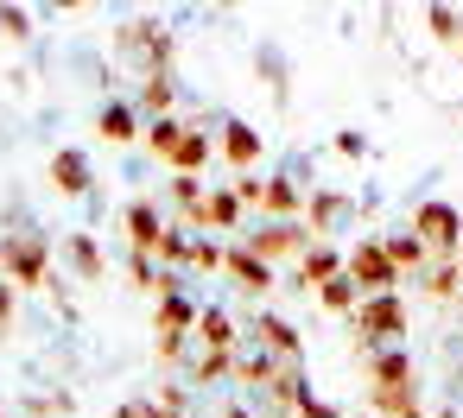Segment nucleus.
I'll use <instances>...</instances> for the list:
<instances>
[{"mask_svg":"<svg viewBox=\"0 0 463 418\" xmlns=\"http://www.w3.org/2000/svg\"><path fill=\"white\" fill-rule=\"evenodd\" d=\"M248 254H260L267 266L273 260H292V254H305L311 247V228L305 222H260V228H248V241H241Z\"/></svg>","mask_w":463,"mask_h":418,"instance_id":"nucleus-5","label":"nucleus"},{"mask_svg":"<svg viewBox=\"0 0 463 418\" xmlns=\"http://www.w3.org/2000/svg\"><path fill=\"white\" fill-rule=\"evenodd\" d=\"M336 153H343V159H368V134L343 127V134H336Z\"/></svg>","mask_w":463,"mask_h":418,"instance_id":"nucleus-28","label":"nucleus"},{"mask_svg":"<svg viewBox=\"0 0 463 418\" xmlns=\"http://www.w3.org/2000/svg\"><path fill=\"white\" fill-rule=\"evenodd\" d=\"M330 279H343V254H336L330 241H311V247L298 254V285H305V292H324Z\"/></svg>","mask_w":463,"mask_h":418,"instance_id":"nucleus-13","label":"nucleus"},{"mask_svg":"<svg viewBox=\"0 0 463 418\" xmlns=\"http://www.w3.org/2000/svg\"><path fill=\"white\" fill-rule=\"evenodd\" d=\"M64 260L77 266V279H102L109 273V260H102V247H96V235H64Z\"/></svg>","mask_w":463,"mask_h":418,"instance_id":"nucleus-20","label":"nucleus"},{"mask_svg":"<svg viewBox=\"0 0 463 418\" xmlns=\"http://www.w3.org/2000/svg\"><path fill=\"white\" fill-rule=\"evenodd\" d=\"M172 102H178V83H172V70L146 77V83H140V96H134V108H140V115H153V121H165V115H172Z\"/></svg>","mask_w":463,"mask_h":418,"instance_id":"nucleus-19","label":"nucleus"},{"mask_svg":"<svg viewBox=\"0 0 463 418\" xmlns=\"http://www.w3.org/2000/svg\"><path fill=\"white\" fill-rule=\"evenodd\" d=\"M355 216H362V197H349V190H311V203H305V228H311V241H330V235H349L355 228Z\"/></svg>","mask_w":463,"mask_h":418,"instance_id":"nucleus-3","label":"nucleus"},{"mask_svg":"<svg viewBox=\"0 0 463 418\" xmlns=\"http://www.w3.org/2000/svg\"><path fill=\"white\" fill-rule=\"evenodd\" d=\"M425 26H431V39H463V14L457 7H425Z\"/></svg>","mask_w":463,"mask_h":418,"instance_id":"nucleus-26","label":"nucleus"},{"mask_svg":"<svg viewBox=\"0 0 463 418\" xmlns=\"http://www.w3.org/2000/svg\"><path fill=\"white\" fill-rule=\"evenodd\" d=\"M210 153H216V121H191V134L178 140V153L165 165H172V178H197L210 165Z\"/></svg>","mask_w":463,"mask_h":418,"instance_id":"nucleus-10","label":"nucleus"},{"mask_svg":"<svg viewBox=\"0 0 463 418\" xmlns=\"http://www.w3.org/2000/svg\"><path fill=\"white\" fill-rule=\"evenodd\" d=\"M165 235H172V216H165L159 203H134V209H128V241H134V254H159Z\"/></svg>","mask_w":463,"mask_h":418,"instance_id":"nucleus-12","label":"nucleus"},{"mask_svg":"<svg viewBox=\"0 0 463 418\" xmlns=\"http://www.w3.org/2000/svg\"><path fill=\"white\" fill-rule=\"evenodd\" d=\"M412 235L425 241V254L431 260H463V216H457V203H419L412 209Z\"/></svg>","mask_w":463,"mask_h":418,"instance_id":"nucleus-1","label":"nucleus"},{"mask_svg":"<svg viewBox=\"0 0 463 418\" xmlns=\"http://www.w3.org/2000/svg\"><path fill=\"white\" fill-rule=\"evenodd\" d=\"M381 247H387V260L400 266V279H406V273L419 279V273H425V260H431V254H425V241H419L412 228H400V235H381Z\"/></svg>","mask_w":463,"mask_h":418,"instance_id":"nucleus-18","label":"nucleus"},{"mask_svg":"<svg viewBox=\"0 0 463 418\" xmlns=\"http://www.w3.org/2000/svg\"><path fill=\"white\" fill-rule=\"evenodd\" d=\"M368 412L374 418H425L419 386H368Z\"/></svg>","mask_w":463,"mask_h":418,"instance_id":"nucleus-17","label":"nucleus"},{"mask_svg":"<svg viewBox=\"0 0 463 418\" xmlns=\"http://www.w3.org/2000/svg\"><path fill=\"white\" fill-rule=\"evenodd\" d=\"M14 330V279H0V336Z\"/></svg>","mask_w":463,"mask_h":418,"instance_id":"nucleus-29","label":"nucleus"},{"mask_svg":"<svg viewBox=\"0 0 463 418\" xmlns=\"http://www.w3.org/2000/svg\"><path fill=\"white\" fill-rule=\"evenodd\" d=\"M178 228H191V235H229V228H241V197H235V184H216V190L203 197V209H197L191 222H178Z\"/></svg>","mask_w":463,"mask_h":418,"instance_id":"nucleus-7","label":"nucleus"},{"mask_svg":"<svg viewBox=\"0 0 463 418\" xmlns=\"http://www.w3.org/2000/svg\"><path fill=\"white\" fill-rule=\"evenodd\" d=\"M362 361H368V386H412L406 342H374V348H362Z\"/></svg>","mask_w":463,"mask_h":418,"instance_id":"nucleus-8","label":"nucleus"},{"mask_svg":"<svg viewBox=\"0 0 463 418\" xmlns=\"http://www.w3.org/2000/svg\"><path fill=\"white\" fill-rule=\"evenodd\" d=\"M197 317H203V304H197L184 285H165V292H159V342L191 336V330H197Z\"/></svg>","mask_w":463,"mask_h":418,"instance_id":"nucleus-11","label":"nucleus"},{"mask_svg":"<svg viewBox=\"0 0 463 418\" xmlns=\"http://www.w3.org/2000/svg\"><path fill=\"white\" fill-rule=\"evenodd\" d=\"M216 153H222V159H229V165H235L241 178H248V172L260 165V153H267V140H260V134H254L248 121H222V134H216Z\"/></svg>","mask_w":463,"mask_h":418,"instance_id":"nucleus-9","label":"nucleus"},{"mask_svg":"<svg viewBox=\"0 0 463 418\" xmlns=\"http://www.w3.org/2000/svg\"><path fill=\"white\" fill-rule=\"evenodd\" d=\"M96 134H102L109 146H134V140H146V134H140V108H134V102H109V108L96 115Z\"/></svg>","mask_w":463,"mask_h":418,"instance_id":"nucleus-15","label":"nucleus"},{"mask_svg":"<svg viewBox=\"0 0 463 418\" xmlns=\"http://www.w3.org/2000/svg\"><path fill=\"white\" fill-rule=\"evenodd\" d=\"M355 336L374 348V342H406V298L400 292H381V298H362L355 311Z\"/></svg>","mask_w":463,"mask_h":418,"instance_id":"nucleus-4","label":"nucleus"},{"mask_svg":"<svg viewBox=\"0 0 463 418\" xmlns=\"http://www.w3.org/2000/svg\"><path fill=\"white\" fill-rule=\"evenodd\" d=\"M248 330H254V336H260V342H267L273 355H279V348H298V330H292L286 317H273V311H260V317H254Z\"/></svg>","mask_w":463,"mask_h":418,"instance_id":"nucleus-23","label":"nucleus"},{"mask_svg":"<svg viewBox=\"0 0 463 418\" xmlns=\"http://www.w3.org/2000/svg\"><path fill=\"white\" fill-rule=\"evenodd\" d=\"M317 304H324V311H336V317H355V311H362V285L343 273V279H330V285L317 292Z\"/></svg>","mask_w":463,"mask_h":418,"instance_id":"nucleus-22","label":"nucleus"},{"mask_svg":"<svg viewBox=\"0 0 463 418\" xmlns=\"http://www.w3.org/2000/svg\"><path fill=\"white\" fill-rule=\"evenodd\" d=\"M222 273L241 285V292H273L279 285V273L260 260V254H248V247H229V260H222Z\"/></svg>","mask_w":463,"mask_h":418,"instance_id":"nucleus-14","label":"nucleus"},{"mask_svg":"<svg viewBox=\"0 0 463 418\" xmlns=\"http://www.w3.org/2000/svg\"><path fill=\"white\" fill-rule=\"evenodd\" d=\"M343 273L362 285V298H381V292H400V266L387 260V247H381V235H368V241H355L349 254H343Z\"/></svg>","mask_w":463,"mask_h":418,"instance_id":"nucleus-2","label":"nucleus"},{"mask_svg":"<svg viewBox=\"0 0 463 418\" xmlns=\"http://www.w3.org/2000/svg\"><path fill=\"white\" fill-rule=\"evenodd\" d=\"M0 418H7V412H0Z\"/></svg>","mask_w":463,"mask_h":418,"instance_id":"nucleus-31","label":"nucleus"},{"mask_svg":"<svg viewBox=\"0 0 463 418\" xmlns=\"http://www.w3.org/2000/svg\"><path fill=\"white\" fill-rule=\"evenodd\" d=\"M45 235H7L0 241V266H7L14 285H45Z\"/></svg>","mask_w":463,"mask_h":418,"instance_id":"nucleus-6","label":"nucleus"},{"mask_svg":"<svg viewBox=\"0 0 463 418\" xmlns=\"http://www.w3.org/2000/svg\"><path fill=\"white\" fill-rule=\"evenodd\" d=\"M52 184H58L64 197H90V190H96V172H90V159H83L77 146H64V153L52 159Z\"/></svg>","mask_w":463,"mask_h":418,"instance_id":"nucleus-16","label":"nucleus"},{"mask_svg":"<svg viewBox=\"0 0 463 418\" xmlns=\"http://www.w3.org/2000/svg\"><path fill=\"white\" fill-rule=\"evenodd\" d=\"M197 330L216 342V348H235V317L229 311H216V304H203V317H197Z\"/></svg>","mask_w":463,"mask_h":418,"instance_id":"nucleus-25","label":"nucleus"},{"mask_svg":"<svg viewBox=\"0 0 463 418\" xmlns=\"http://www.w3.org/2000/svg\"><path fill=\"white\" fill-rule=\"evenodd\" d=\"M419 292H425V298H457V292H463V260H425Z\"/></svg>","mask_w":463,"mask_h":418,"instance_id":"nucleus-21","label":"nucleus"},{"mask_svg":"<svg viewBox=\"0 0 463 418\" xmlns=\"http://www.w3.org/2000/svg\"><path fill=\"white\" fill-rule=\"evenodd\" d=\"M0 39H33V14L26 7H0Z\"/></svg>","mask_w":463,"mask_h":418,"instance_id":"nucleus-27","label":"nucleus"},{"mask_svg":"<svg viewBox=\"0 0 463 418\" xmlns=\"http://www.w3.org/2000/svg\"><path fill=\"white\" fill-rule=\"evenodd\" d=\"M184 134H191V127H184V121H178V115H165V121H146V146H153V153H159V159H172V153H178V140H184Z\"/></svg>","mask_w":463,"mask_h":418,"instance_id":"nucleus-24","label":"nucleus"},{"mask_svg":"<svg viewBox=\"0 0 463 418\" xmlns=\"http://www.w3.org/2000/svg\"><path fill=\"white\" fill-rule=\"evenodd\" d=\"M362 418H374V412H362Z\"/></svg>","mask_w":463,"mask_h":418,"instance_id":"nucleus-30","label":"nucleus"}]
</instances>
